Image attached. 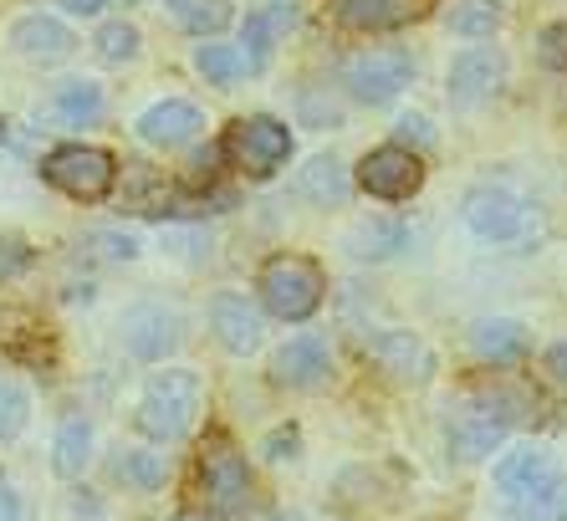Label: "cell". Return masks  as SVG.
<instances>
[{
  "label": "cell",
  "instance_id": "obj_1",
  "mask_svg": "<svg viewBox=\"0 0 567 521\" xmlns=\"http://www.w3.org/2000/svg\"><path fill=\"white\" fill-rule=\"evenodd\" d=\"M256 292H261L271 317L307 323L328 297V276H322V266L312 256H271L261 266V276H256Z\"/></svg>",
  "mask_w": 567,
  "mask_h": 521
},
{
  "label": "cell",
  "instance_id": "obj_2",
  "mask_svg": "<svg viewBox=\"0 0 567 521\" xmlns=\"http://www.w3.org/2000/svg\"><path fill=\"white\" fill-rule=\"evenodd\" d=\"M199 399H205V389H199V378L189 374V368H164V374H154L144 384V399H138V430L158 445L179 440V435H189V425H195Z\"/></svg>",
  "mask_w": 567,
  "mask_h": 521
},
{
  "label": "cell",
  "instance_id": "obj_3",
  "mask_svg": "<svg viewBox=\"0 0 567 521\" xmlns=\"http://www.w3.org/2000/svg\"><path fill=\"white\" fill-rule=\"evenodd\" d=\"M199 496L215 521H236L251 507V470L230 435H210L199 445Z\"/></svg>",
  "mask_w": 567,
  "mask_h": 521
},
{
  "label": "cell",
  "instance_id": "obj_4",
  "mask_svg": "<svg viewBox=\"0 0 567 521\" xmlns=\"http://www.w3.org/2000/svg\"><path fill=\"white\" fill-rule=\"evenodd\" d=\"M41 174H47V184L62 190L66 200L97 205V200H107L113 184H118V159L93 144H62L41 159Z\"/></svg>",
  "mask_w": 567,
  "mask_h": 521
},
{
  "label": "cell",
  "instance_id": "obj_5",
  "mask_svg": "<svg viewBox=\"0 0 567 521\" xmlns=\"http://www.w3.org/2000/svg\"><path fill=\"white\" fill-rule=\"evenodd\" d=\"M461 215L491 246H516V241L537 235V210L516 195V190H506V184H481V190H471Z\"/></svg>",
  "mask_w": 567,
  "mask_h": 521
},
{
  "label": "cell",
  "instance_id": "obj_6",
  "mask_svg": "<svg viewBox=\"0 0 567 521\" xmlns=\"http://www.w3.org/2000/svg\"><path fill=\"white\" fill-rule=\"evenodd\" d=\"M220 149H225V159L246 174V180H271V174L287 164V154H291V129L287 123H277V118H266V113L236 118Z\"/></svg>",
  "mask_w": 567,
  "mask_h": 521
},
{
  "label": "cell",
  "instance_id": "obj_7",
  "mask_svg": "<svg viewBox=\"0 0 567 521\" xmlns=\"http://www.w3.org/2000/svg\"><path fill=\"white\" fill-rule=\"evenodd\" d=\"M410 78H414V62L399 47H369V52H358L343 62V88L369 108L394 103L399 92L410 88Z\"/></svg>",
  "mask_w": 567,
  "mask_h": 521
},
{
  "label": "cell",
  "instance_id": "obj_8",
  "mask_svg": "<svg viewBox=\"0 0 567 521\" xmlns=\"http://www.w3.org/2000/svg\"><path fill=\"white\" fill-rule=\"evenodd\" d=\"M185 343V323L174 307L164 302H138L123 313V348L133 358H144V364H158V358H169L174 348Z\"/></svg>",
  "mask_w": 567,
  "mask_h": 521
},
{
  "label": "cell",
  "instance_id": "obj_9",
  "mask_svg": "<svg viewBox=\"0 0 567 521\" xmlns=\"http://www.w3.org/2000/svg\"><path fill=\"white\" fill-rule=\"evenodd\" d=\"M358 184H363L373 200H410L424 184V164L410 144H383V149H373V154H363Z\"/></svg>",
  "mask_w": 567,
  "mask_h": 521
},
{
  "label": "cell",
  "instance_id": "obj_10",
  "mask_svg": "<svg viewBox=\"0 0 567 521\" xmlns=\"http://www.w3.org/2000/svg\"><path fill=\"white\" fill-rule=\"evenodd\" d=\"M512 405L506 399H481V405H465L461 415L450 419V450L461 460H486L496 445L512 430Z\"/></svg>",
  "mask_w": 567,
  "mask_h": 521
},
{
  "label": "cell",
  "instance_id": "obj_11",
  "mask_svg": "<svg viewBox=\"0 0 567 521\" xmlns=\"http://www.w3.org/2000/svg\"><path fill=\"white\" fill-rule=\"evenodd\" d=\"M450 103L461 108H475V103H491L506 82V57L491 52V47H471L450 62Z\"/></svg>",
  "mask_w": 567,
  "mask_h": 521
},
{
  "label": "cell",
  "instance_id": "obj_12",
  "mask_svg": "<svg viewBox=\"0 0 567 521\" xmlns=\"http://www.w3.org/2000/svg\"><path fill=\"white\" fill-rule=\"evenodd\" d=\"M328 374H332V353L317 333H302V338L281 343L277 358H271V378H277L281 389H322Z\"/></svg>",
  "mask_w": 567,
  "mask_h": 521
},
{
  "label": "cell",
  "instance_id": "obj_13",
  "mask_svg": "<svg viewBox=\"0 0 567 521\" xmlns=\"http://www.w3.org/2000/svg\"><path fill=\"white\" fill-rule=\"evenodd\" d=\"M369 358L394 378V384H424V378L435 374V353L424 348L414 333H404V327H389V333L369 338Z\"/></svg>",
  "mask_w": 567,
  "mask_h": 521
},
{
  "label": "cell",
  "instance_id": "obj_14",
  "mask_svg": "<svg viewBox=\"0 0 567 521\" xmlns=\"http://www.w3.org/2000/svg\"><path fill=\"white\" fill-rule=\"evenodd\" d=\"M11 47H16V57L31 67H56L78 52V37H72L56 16H21L11 27Z\"/></svg>",
  "mask_w": 567,
  "mask_h": 521
},
{
  "label": "cell",
  "instance_id": "obj_15",
  "mask_svg": "<svg viewBox=\"0 0 567 521\" xmlns=\"http://www.w3.org/2000/svg\"><path fill=\"white\" fill-rule=\"evenodd\" d=\"M199 129H205V113L185 98H169V103H154L148 113H138V139L148 149H185Z\"/></svg>",
  "mask_w": 567,
  "mask_h": 521
},
{
  "label": "cell",
  "instance_id": "obj_16",
  "mask_svg": "<svg viewBox=\"0 0 567 521\" xmlns=\"http://www.w3.org/2000/svg\"><path fill=\"white\" fill-rule=\"evenodd\" d=\"M210 327H215V338H220V348L236 353V358L261 348V313L240 292H220L210 302Z\"/></svg>",
  "mask_w": 567,
  "mask_h": 521
},
{
  "label": "cell",
  "instance_id": "obj_17",
  "mask_svg": "<svg viewBox=\"0 0 567 521\" xmlns=\"http://www.w3.org/2000/svg\"><path fill=\"white\" fill-rule=\"evenodd\" d=\"M553 476H557V460L547 445H516V450H506V456L496 460V470H491V481H496V491H502L506 501L537 491V486L553 481Z\"/></svg>",
  "mask_w": 567,
  "mask_h": 521
},
{
  "label": "cell",
  "instance_id": "obj_18",
  "mask_svg": "<svg viewBox=\"0 0 567 521\" xmlns=\"http://www.w3.org/2000/svg\"><path fill=\"white\" fill-rule=\"evenodd\" d=\"M291 21H297V11L291 6H261V11L246 16V27H240V62H246V72H266L271 67V52H277V41L291 31Z\"/></svg>",
  "mask_w": 567,
  "mask_h": 521
},
{
  "label": "cell",
  "instance_id": "obj_19",
  "mask_svg": "<svg viewBox=\"0 0 567 521\" xmlns=\"http://www.w3.org/2000/svg\"><path fill=\"white\" fill-rule=\"evenodd\" d=\"M471 353L481 364H512L527 353V327L516 317H486L471 327Z\"/></svg>",
  "mask_w": 567,
  "mask_h": 521
},
{
  "label": "cell",
  "instance_id": "obj_20",
  "mask_svg": "<svg viewBox=\"0 0 567 521\" xmlns=\"http://www.w3.org/2000/svg\"><path fill=\"white\" fill-rule=\"evenodd\" d=\"M410 246V231L399 221H358L353 231L343 235V251L358 260H389Z\"/></svg>",
  "mask_w": 567,
  "mask_h": 521
},
{
  "label": "cell",
  "instance_id": "obj_21",
  "mask_svg": "<svg viewBox=\"0 0 567 521\" xmlns=\"http://www.w3.org/2000/svg\"><path fill=\"white\" fill-rule=\"evenodd\" d=\"M297 190H302V200H312L317 210H328V205H343L348 190H353V180H348L343 159L317 154L312 164H307V170L297 174Z\"/></svg>",
  "mask_w": 567,
  "mask_h": 521
},
{
  "label": "cell",
  "instance_id": "obj_22",
  "mask_svg": "<svg viewBox=\"0 0 567 521\" xmlns=\"http://www.w3.org/2000/svg\"><path fill=\"white\" fill-rule=\"evenodd\" d=\"M502 521H567V476L557 470L553 481H542L537 491L512 496Z\"/></svg>",
  "mask_w": 567,
  "mask_h": 521
},
{
  "label": "cell",
  "instance_id": "obj_23",
  "mask_svg": "<svg viewBox=\"0 0 567 521\" xmlns=\"http://www.w3.org/2000/svg\"><path fill=\"white\" fill-rule=\"evenodd\" d=\"M87 460H93V425L82 415H72V419H62L56 425V440H52V466H56V476H82L87 470Z\"/></svg>",
  "mask_w": 567,
  "mask_h": 521
},
{
  "label": "cell",
  "instance_id": "obj_24",
  "mask_svg": "<svg viewBox=\"0 0 567 521\" xmlns=\"http://www.w3.org/2000/svg\"><path fill=\"white\" fill-rule=\"evenodd\" d=\"M445 27L465 41H486L502 31V0H450Z\"/></svg>",
  "mask_w": 567,
  "mask_h": 521
},
{
  "label": "cell",
  "instance_id": "obj_25",
  "mask_svg": "<svg viewBox=\"0 0 567 521\" xmlns=\"http://www.w3.org/2000/svg\"><path fill=\"white\" fill-rule=\"evenodd\" d=\"M332 11L348 31H389L404 21V6L399 0H332Z\"/></svg>",
  "mask_w": 567,
  "mask_h": 521
},
{
  "label": "cell",
  "instance_id": "obj_26",
  "mask_svg": "<svg viewBox=\"0 0 567 521\" xmlns=\"http://www.w3.org/2000/svg\"><path fill=\"white\" fill-rule=\"evenodd\" d=\"M52 113L62 118V123H93V118L103 113V88L87 78L62 82V88L52 92Z\"/></svg>",
  "mask_w": 567,
  "mask_h": 521
},
{
  "label": "cell",
  "instance_id": "obj_27",
  "mask_svg": "<svg viewBox=\"0 0 567 521\" xmlns=\"http://www.w3.org/2000/svg\"><path fill=\"white\" fill-rule=\"evenodd\" d=\"M174 16H179V27L195 31V37H215V31L230 27V0H164Z\"/></svg>",
  "mask_w": 567,
  "mask_h": 521
},
{
  "label": "cell",
  "instance_id": "obj_28",
  "mask_svg": "<svg viewBox=\"0 0 567 521\" xmlns=\"http://www.w3.org/2000/svg\"><path fill=\"white\" fill-rule=\"evenodd\" d=\"M93 52L103 57L107 67H123V62H133V57L144 52V37H138L133 21H103L97 37H93Z\"/></svg>",
  "mask_w": 567,
  "mask_h": 521
},
{
  "label": "cell",
  "instance_id": "obj_29",
  "mask_svg": "<svg viewBox=\"0 0 567 521\" xmlns=\"http://www.w3.org/2000/svg\"><path fill=\"white\" fill-rule=\"evenodd\" d=\"M113 476L138 486V491H154V486H164L169 466H164V456H154V450H123V456L113 460Z\"/></svg>",
  "mask_w": 567,
  "mask_h": 521
},
{
  "label": "cell",
  "instance_id": "obj_30",
  "mask_svg": "<svg viewBox=\"0 0 567 521\" xmlns=\"http://www.w3.org/2000/svg\"><path fill=\"white\" fill-rule=\"evenodd\" d=\"M195 67L205 72V82H215V88H230V82L246 72V62H240V47H199Z\"/></svg>",
  "mask_w": 567,
  "mask_h": 521
},
{
  "label": "cell",
  "instance_id": "obj_31",
  "mask_svg": "<svg viewBox=\"0 0 567 521\" xmlns=\"http://www.w3.org/2000/svg\"><path fill=\"white\" fill-rule=\"evenodd\" d=\"M27 415H31V399L16 378H0V440L27 430Z\"/></svg>",
  "mask_w": 567,
  "mask_h": 521
},
{
  "label": "cell",
  "instance_id": "obj_32",
  "mask_svg": "<svg viewBox=\"0 0 567 521\" xmlns=\"http://www.w3.org/2000/svg\"><path fill=\"white\" fill-rule=\"evenodd\" d=\"M37 260V251L27 246V241H16V235H0V282L6 276H21Z\"/></svg>",
  "mask_w": 567,
  "mask_h": 521
},
{
  "label": "cell",
  "instance_id": "obj_33",
  "mask_svg": "<svg viewBox=\"0 0 567 521\" xmlns=\"http://www.w3.org/2000/svg\"><path fill=\"white\" fill-rule=\"evenodd\" d=\"M93 246H107L103 256H113V260H133L138 256V241L133 235H118V231H103V235H87Z\"/></svg>",
  "mask_w": 567,
  "mask_h": 521
},
{
  "label": "cell",
  "instance_id": "obj_34",
  "mask_svg": "<svg viewBox=\"0 0 567 521\" xmlns=\"http://www.w3.org/2000/svg\"><path fill=\"white\" fill-rule=\"evenodd\" d=\"M542 62H547V67H567V21H563V27L542 31Z\"/></svg>",
  "mask_w": 567,
  "mask_h": 521
},
{
  "label": "cell",
  "instance_id": "obj_35",
  "mask_svg": "<svg viewBox=\"0 0 567 521\" xmlns=\"http://www.w3.org/2000/svg\"><path fill=\"white\" fill-rule=\"evenodd\" d=\"M0 521H31V501L6 481H0Z\"/></svg>",
  "mask_w": 567,
  "mask_h": 521
},
{
  "label": "cell",
  "instance_id": "obj_36",
  "mask_svg": "<svg viewBox=\"0 0 567 521\" xmlns=\"http://www.w3.org/2000/svg\"><path fill=\"white\" fill-rule=\"evenodd\" d=\"M399 139H414V144H430L435 139V129L424 123L420 113H410V118H399Z\"/></svg>",
  "mask_w": 567,
  "mask_h": 521
},
{
  "label": "cell",
  "instance_id": "obj_37",
  "mask_svg": "<svg viewBox=\"0 0 567 521\" xmlns=\"http://www.w3.org/2000/svg\"><path fill=\"white\" fill-rule=\"evenodd\" d=\"M291 450H297V430H277V435H266V460H287Z\"/></svg>",
  "mask_w": 567,
  "mask_h": 521
},
{
  "label": "cell",
  "instance_id": "obj_38",
  "mask_svg": "<svg viewBox=\"0 0 567 521\" xmlns=\"http://www.w3.org/2000/svg\"><path fill=\"white\" fill-rule=\"evenodd\" d=\"M66 16H82V21H93V16L107 11V0H56Z\"/></svg>",
  "mask_w": 567,
  "mask_h": 521
},
{
  "label": "cell",
  "instance_id": "obj_39",
  "mask_svg": "<svg viewBox=\"0 0 567 521\" xmlns=\"http://www.w3.org/2000/svg\"><path fill=\"white\" fill-rule=\"evenodd\" d=\"M547 374H553L557 384H567V343H553V348H547Z\"/></svg>",
  "mask_w": 567,
  "mask_h": 521
},
{
  "label": "cell",
  "instance_id": "obj_40",
  "mask_svg": "<svg viewBox=\"0 0 567 521\" xmlns=\"http://www.w3.org/2000/svg\"><path fill=\"white\" fill-rule=\"evenodd\" d=\"M174 521H205V517H174Z\"/></svg>",
  "mask_w": 567,
  "mask_h": 521
},
{
  "label": "cell",
  "instance_id": "obj_41",
  "mask_svg": "<svg viewBox=\"0 0 567 521\" xmlns=\"http://www.w3.org/2000/svg\"><path fill=\"white\" fill-rule=\"evenodd\" d=\"M271 521H291V517H271Z\"/></svg>",
  "mask_w": 567,
  "mask_h": 521
}]
</instances>
